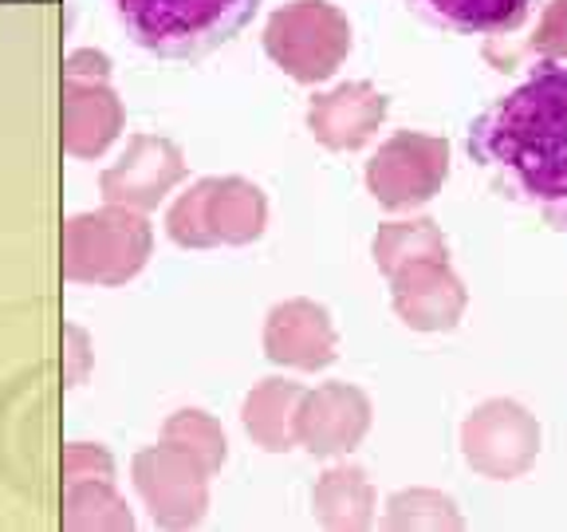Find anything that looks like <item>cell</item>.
<instances>
[{
    "mask_svg": "<svg viewBox=\"0 0 567 532\" xmlns=\"http://www.w3.org/2000/svg\"><path fill=\"white\" fill-rule=\"evenodd\" d=\"M151 253V229L126 209H91L63 222L60 273L71 284H123Z\"/></svg>",
    "mask_w": 567,
    "mask_h": 532,
    "instance_id": "cell-3",
    "label": "cell"
},
{
    "mask_svg": "<svg viewBox=\"0 0 567 532\" xmlns=\"http://www.w3.org/2000/svg\"><path fill=\"white\" fill-rule=\"evenodd\" d=\"M417 20L457 35L516 32L528 17L532 0H402Z\"/></svg>",
    "mask_w": 567,
    "mask_h": 532,
    "instance_id": "cell-6",
    "label": "cell"
},
{
    "mask_svg": "<svg viewBox=\"0 0 567 532\" xmlns=\"http://www.w3.org/2000/svg\"><path fill=\"white\" fill-rule=\"evenodd\" d=\"M123 131V103L103 83L63 80L60 95V142L71 158L91 162Z\"/></svg>",
    "mask_w": 567,
    "mask_h": 532,
    "instance_id": "cell-4",
    "label": "cell"
},
{
    "mask_svg": "<svg viewBox=\"0 0 567 532\" xmlns=\"http://www.w3.org/2000/svg\"><path fill=\"white\" fill-rule=\"evenodd\" d=\"M177 177V158L166 142L131 139L126 154L111 170H103L99 190L111 205H154L162 190Z\"/></svg>",
    "mask_w": 567,
    "mask_h": 532,
    "instance_id": "cell-5",
    "label": "cell"
},
{
    "mask_svg": "<svg viewBox=\"0 0 567 532\" xmlns=\"http://www.w3.org/2000/svg\"><path fill=\"white\" fill-rule=\"evenodd\" d=\"M115 478V461L103 446L71 442L60 453V481L63 485H80V481H111Z\"/></svg>",
    "mask_w": 567,
    "mask_h": 532,
    "instance_id": "cell-9",
    "label": "cell"
},
{
    "mask_svg": "<svg viewBox=\"0 0 567 532\" xmlns=\"http://www.w3.org/2000/svg\"><path fill=\"white\" fill-rule=\"evenodd\" d=\"M63 529L91 532V529H131V513L115 497L111 481H80L63 485Z\"/></svg>",
    "mask_w": 567,
    "mask_h": 532,
    "instance_id": "cell-7",
    "label": "cell"
},
{
    "mask_svg": "<svg viewBox=\"0 0 567 532\" xmlns=\"http://www.w3.org/2000/svg\"><path fill=\"white\" fill-rule=\"evenodd\" d=\"M470 158L513 202L567 233V63L540 60L473 119Z\"/></svg>",
    "mask_w": 567,
    "mask_h": 532,
    "instance_id": "cell-1",
    "label": "cell"
},
{
    "mask_svg": "<svg viewBox=\"0 0 567 532\" xmlns=\"http://www.w3.org/2000/svg\"><path fill=\"white\" fill-rule=\"evenodd\" d=\"M260 0H115L123 32L158 60H202L237 40Z\"/></svg>",
    "mask_w": 567,
    "mask_h": 532,
    "instance_id": "cell-2",
    "label": "cell"
},
{
    "mask_svg": "<svg viewBox=\"0 0 567 532\" xmlns=\"http://www.w3.org/2000/svg\"><path fill=\"white\" fill-rule=\"evenodd\" d=\"M111 75V60L95 48H80V52H68L63 55V80H75V83H103Z\"/></svg>",
    "mask_w": 567,
    "mask_h": 532,
    "instance_id": "cell-10",
    "label": "cell"
},
{
    "mask_svg": "<svg viewBox=\"0 0 567 532\" xmlns=\"http://www.w3.org/2000/svg\"><path fill=\"white\" fill-rule=\"evenodd\" d=\"M134 481H138L142 497L151 501L154 509V521H182V497H177V489H182V473H177L174 458H169L166 450H146L134 458Z\"/></svg>",
    "mask_w": 567,
    "mask_h": 532,
    "instance_id": "cell-8",
    "label": "cell"
}]
</instances>
